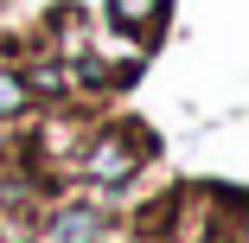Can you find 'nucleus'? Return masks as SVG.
<instances>
[{"label":"nucleus","mask_w":249,"mask_h":243,"mask_svg":"<svg viewBox=\"0 0 249 243\" xmlns=\"http://www.w3.org/2000/svg\"><path fill=\"white\" fill-rule=\"evenodd\" d=\"M19 109H26V83L13 71H0V115H19Z\"/></svg>","instance_id":"obj_4"},{"label":"nucleus","mask_w":249,"mask_h":243,"mask_svg":"<svg viewBox=\"0 0 249 243\" xmlns=\"http://www.w3.org/2000/svg\"><path fill=\"white\" fill-rule=\"evenodd\" d=\"M96 230H103V218L89 205H64L52 224H45V243H96Z\"/></svg>","instance_id":"obj_3"},{"label":"nucleus","mask_w":249,"mask_h":243,"mask_svg":"<svg viewBox=\"0 0 249 243\" xmlns=\"http://www.w3.org/2000/svg\"><path fill=\"white\" fill-rule=\"evenodd\" d=\"M211 243H236V237H230V230H211Z\"/></svg>","instance_id":"obj_5"},{"label":"nucleus","mask_w":249,"mask_h":243,"mask_svg":"<svg viewBox=\"0 0 249 243\" xmlns=\"http://www.w3.org/2000/svg\"><path fill=\"white\" fill-rule=\"evenodd\" d=\"M147 154H154V134H134V122H122V128H103V134H96L83 173H89L96 186H128Z\"/></svg>","instance_id":"obj_1"},{"label":"nucleus","mask_w":249,"mask_h":243,"mask_svg":"<svg viewBox=\"0 0 249 243\" xmlns=\"http://www.w3.org/2000/svg\"><path fill=\"white\" fill-rule=\"evenodd\" d=\"M166 19V0H109V26L115 32H134V38H154Z\"/></svg>","instance_id":"obj_2"},{"label":"nucleus","mask_w":249,"mask_h":243,"mask_svg":"<svg viewBox=\"0 0 249 243\" xmlns=\"http://www.w3.org/2000/svg\"><path fill=\"white\" fill-rule=\"evenodd\" d=\"M122 243H141V237H122Z\"/></svg>","instance_id":"obj_6"}]
</instances>
